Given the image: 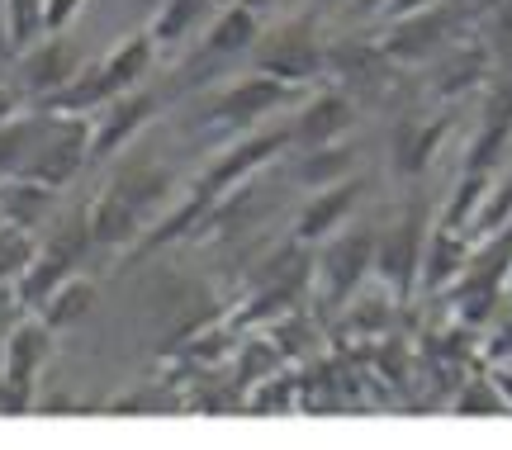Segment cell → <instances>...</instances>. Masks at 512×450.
I'll use <instances>...</instances> for the list:
<instances>
[{
  "mask_svg": "<svg viewBox=\"0 0 512 450\" xmlns=\"http://www.w3.org/2000/svg\"><path fill=\"white\" fill-rule=\"evenodd\" d=\"M86 162H91V119H86V114H53V109H48L24 176L62 190Z\"/></svg>",
  "mask_w": 512,
  "mask_h": 450,
  "instance_id": "obj_1",
  "label": "cell"
},
{
  "mask_svg": "<svg viewBox=\"0 0 512 450\" xmlns=\"http://www.w3.org/2000/svg\"><path fill=\"white\" fill-rule=\"evenodd\" d=\"M86 247H91V228H86V214L76 218V223H62L43 247H34V256H29V266L19 270L15 280H10V289H15L19 308H38L43 304V294L53 285H62L67 275H72L76 266H81V256H86Z\"/></svg>",
  "mask_w": 512,
  "mask_h": 450,
  "instance_id": "obj_2",
  "label": "cell"
},
{
  "mask_svg": "<svg viewBox=\"0 0 512 450\" xmlns=\"http://www.w3.org/2000/svg\"><path fill=\"white\" fill-rule=\"evenodd\" d=\"M48 356H53V327L43 318H19L0 337V384L24 408H34V384H38V370L48 365Z\"/></svg>",
  "mask_w": 512,
  "mask_h": 450,
  "instance_id": "obj_3",
  "label": "cell"
},
{
  "mask_svg": "<svg viewBox=\"0 0 512 450\" xmlns=\"http://www.w3.org/2000/svg\"><path fill=\"white\" fill-rule=\"evenodd\" d=\"M294 95H299V81H280V76H252V81H238V86H228L219 100H209L204 105V124L209 128H223V124H252L261 114H271V109L290 105Z\"/></svg>",
  "mask_w": 512,
  "mask_h": 450,
  "instance_id": "obj_4",
  "label": "cell"
},
{
  "mask_svg": "<svg viewBox=\"0 0 512 450\" xmlns=\"http://www.w3.org/2000/svg\"><path fill=\"white\" fill-rule=\"evenodd\" d=\"M285 147H290V128H266V133H256V138L238 143L228 157H219V162L204 171L200 185H195V195L214 204L223 190H238L242 180L252 176V171H261V166L271 162L275 152H285Z\"/></svg>",
  "mask_w": 512,
  "mask_h": 450,
  "instance_id": "obj_5",
  "label": "cell"
},
{
  "mask_svg": "<svg viewBox=\"0 0 512 450\" xmlns=\"http://www.w3.org/2000/svg\"><path fill=\"white\" fill-rule=\"evenodd\" d=\"M105 119H91V162H110V157H119L124 152V143L138 133V128L152 119V109H157V100L147 95V90H119V95H110L105 100Z\"/></svg>",
  "mask_w": 512,
  "mask_h": 450,
  "instance_id": "obj_6",
  "label": "cell"
},
{
  "mask_svg": "<svg viewBox=\"0 0 512 450\" xmlns=\"http://www.w3.org/2000/svg\"><path fill=\"white\" fill-rule=\"evenodd\" d=\"M370 261H375V237L370 233H342L332 242L323 261H318V289H323V304H347L351 289L366 280Z\"/></svg>",
  "mask_w": 512,
  "mask_h": 450,
  "instance_id": "obj_7",
  "label": "cell"
},
{
  "mask_svg": "<svg viewBox=\"0 0 512 450\" xmlns=\"http://www.w3.org/2000/svg\"><path fill=\"white\" fill-rule=\"evenodd\" d=\"M81 72V53L72 48V38H48V43H29L19 53V90L48 100L53 90H62Z\"/></svg>",
  "mask_w": 512,
  "mask_h": 450,
  "instance_id": "obj_8",
  "label": "cell"
},
{
  "mask_svg": "<svg viewBox=\"0 0 512 450\" xmlns=\"http://www.w3.org/2000/svg\"><path fill=\"white\" fill-rule=\"evenodd\" d=\"M418 261H422V214L413 209V214H403L389 233H384V242L375 247V261L370 266L380 270V280L394 294H408L413 289V275H418Z\"/></svg>",
  "mask_w": 512,
  "mask_h": 450,
  "instance_id": "obj_9",
  "label": "cell"
},
{
  "mask_svg": "<svg viewBox=\"0 0 512 450\" xmlns=\"http://www.w3.org/2000/svg\"><path fill=\"white\" fill-rule=\"evenodd\" d=\"M323 67V57H318V43L309 38V29H280V34L261 48V72L266 76H280V81H309L313 72Z\"/></svg>",
  "mask_w": 512,
  "mask_h": 450,
  "instance_id": "obj_10",
  "label": "cell"
},
{
  "mask_svg": "<svg viewBox=\"0 0 512 450\" xmlns=\"http://www.w3.org/2000/svg\"><path fill=\"white\" fill-rule=\"evenodd\" d=\"M356 195H361V185L356 180H332V185H323V195H313L304 209H299V218H294V237L299 242H318V237L337 233V223L356 209Z\"/></svg>",
  "mask_w": 512,
  "mask_h": 450,
  "instance_id": "obj_11",
  "label": "cell"
},
{
  "mask_svg": "<svg viewBox=\"0 0 512 450\" xmlns=\"http://www.w3.org/2000/svg\"><path fill=\"white\" fill-rule=\"evenodd\" d=\"M351 124V105L342 95H318L313 105H304V114L290 124V143L299 147H318V143H332L337 133H347Z\"/></svg>",
  "mask_w": 512,
  "mask_h": 450,
  "instance_id": "obj_12",
  "label": "cell"
},
{
  "mask_svg": "<svg viewBox=\"0 0 512 450\" xmlns=\"http://www.w3.org/2000/svg\"><path fill=\"white\" fill-rule=\"evenodd\" d=\"M48 209H53V185L29 176H5V185H0V218L5 223H19L34 233Z\"/></svg>",
  "mask_w": 512,
  "mask_h": 450,
  "instance_id": "obj_13",
  "label": "cell"
},
{
  "mask_svg": "<svg viewBox=\"0 0 512 450\" xmlns=\"http://www.w3.org/2000/svg\"><path fill=\"white\" fill-rule=\"evenodd\" d=\"M152 53H157V38L143 29V34H128L124 43L100 62V72H105V81H110L114 95H119V90H133L138 81H143L147 67H152Z\"/></svg>",
  "mask_w": 512,
  "mask_h": 450,
  "instance_id": "obj_14",
  "label": "cell"
},
{
  "mask_svg": "<svg viewBox=\"0 0 512 450\" xmlns=\"http://www.w3.org/2000/svg\"><path fill=\"white\" fill-rule=\"evenodd\" d=\"M91 304H95V280H86V275H67L62 285H53L48 294H43V323L53 327H72V323H81L86 313H91Z\"/></svg>",
  "mask_w": 512,
  "mask_h": 450,
  "instance_id": "obj_15",
  "label": "cell"
},
{
  "mask_svg": "<svg viewBox=\"0 0 512 450\" xmlns=\"http://www.w3.org/2000/svg\"><path fill=\"white\" fill-rule=\"evenodd\" d=\"M110 95H114V90H110V81H105V72H100V67H81L67 86L53 90V95L43 100V109H53V114H95V109L105 105Z\"/></svg>",
  "mask_w": 512,
  "mask_h": 450,
  "instance_id": "obj_16",
  "label": "cell"
},
{
  "mask_svg": "<svg viewBox=\"0 0 512 450\" xmlns=\"http://www.w3.org/2000/svg\"><path fill=\"white\" fill-rule=\"evenodd\" d=\"M441 138H446V119H432V124H403L399 138H394V157H399L403 176H418L422 166L437 157Z\"/></svg>",
  "mask_w": 512,
  "mask_h": 450,
  "instance_id": "obj_17",
  "label": "cell"
},
{
  "mask_svg": "<svg viewBox=\"0 0 512 450\" xmlns=\"http://www.w3.org/2000/svg\"><path fill=\"white\" fill-rule=\"evenodd\" d=\"M403 19H408V24H403L399 34H389V53L394 57H422L446 34V10H437V5L413 10V15H403Z\"/></svg>",
  "mask_w": 512,
  "mask_h": 450,
  "instance_id": "obj_18",
  "label": "cell"
},
{
  "mask_svg": "<svg viewBox=\"0 0 512 450\" xmlns=\"http://www.w3.org/2000/svg\"><path fill=\"white\" fill-rule=\"evenodd\" d=\"M247 43H256V15L247 10V5H233V10L209 29V38H204V57H233V53H242Z\"/></svg>",
  "mask_w": 512,
  "mask_h": 450,
  "instance_id": "obj_19",
  "label": "cell"
},
{
  "mask_svg": "<svg viewBox=\"0 0 512 450\" xmlns=\"http://www.w3.org/2000/svg\"><path fill=\"white\" fill-rule=\"evenodd\" d=\"M351 162H356V152H351L347 143L337 147V138H332V143H318V147H309V152H304V162H299V171H294V176L304 180V185H318V190H323V185H332V180H342L351 171Z\"/></svg>",
  "mask_w": 512,
  "mask_h": 450,
  "instance_id": "obj_20",
  "label": "cell"
},
{
  "mask_svg": "<svg viewBox=\"0 0 512 450\" xmlns=\"http://www.w3.org/2000/svg\"><path fill=\"white\" fill-rule=\"evenodd\" d=\"M418 270H422V285L427 289L451 285V275L465 270V242H460V228H456V237H451V228H441L437 242H432V252H427V261H418Z\"/></svg>",
  "mask_w": 512,
  "mask_h": 450,
  "instance_id": "obj_21",
  "label": "cell"
},
{
  "mask_svg": "<svg viewBox=\"0 0 512 450\" xmlns=\"http://www.w3.org/2000/svg\"><path fill=\"white\" fill-rule=\"evenodd\" d=\"M512 133V90L508 95H498L494 105H489V124H484V133H479L475 152H470V171H484V166L498 157V147L508 143Z\"/></svg>",
  "mask_w": 512,
  "mask_h": 450,
  "instance_id": "obj_22",
  "label": "cell"
},
{
  "mask_svg": "<svg viewBox=\"0 0 512 450\" xmlns=\"http://www.w3.org/2000/svg\"><path fill=\"white\" fill-rule=\"evenodd\" d=\"M204 5H209V0H162V10H157L147 34L157 38V43H176V38L190 34V24L204 15Z\"/></svg>",
  "mask_w": 512,
  "mask_h": 450,
  "instance_id": "obj_23",
  "label": "cell"
},
{
  "mask_svg": "<svg viewBox=\"0 0 512 450\" xmlns=\"http://www.w3.org/2000/svg\"><path fill=\"white\" fill-rule=\"evenodd\" d=\"M34 256V233L19 223H0V285H10Z\"/></svg>",
  "mask_w": 512,
  "mask_h": 450,
  "instance_id": "obj_24",
  "label": "cell"
},
{
  "mask_svg": "<svg viewBox=\"0 0 512 450\" xmlns=\"http://www.w3.org/2000/svg\"><path fill=\"white\" fill-rule=\"evenodd\" d=\"M503 223H512V176L494 190V199H484V204H479V214H470L465 228H470L475 237H489V233H498Z\"/></svg>",
  "mask_w": 512,
  "mask_h": 450,
  "instance_id": "obj_25",
  "label": "cell"
},
{
  "mask_svg": "<svg viewBox=\"0 0 512 450\" xmlns=\"http://www.w3.org/2000/svg\"><path fill=\"white\" fill-rule=\"evenodd\" d=\"M5 24H10V38H15V53L29 48L43 29V0H5Z\"/></svg>",
  "mask_w": 512,
  "mask_h": 450,
  "instance_id": "obj_26",
  "label": "cell"
},
{
  "mask_svg": "<svg viewBox=\"0 0 512 450\" xmlns=\"http://www.w3.org/2000/svg\"><path fill=\"white\" fill-rule=\"evenodd\" d=\"M266 370H275V351H271V342H252L247 351H242V360H238V389L256 384V375H266Z\"/></svg>",
  "mask_w": 512,
  "mask_h": 450,
  "instance_id": "obj_27",
  "label": "cell"
},
{
  "mask_svg": "<svg viewBox=\"0 0 512 450\" xmlns=\"http://www.w3.org/2000/svg\"><path fill=\"white\" fill-rule=\"evenodd\" d=\"M299 389V384H290V379H271V389H261V394L252 398L256 413H280V408H290V394Z\"/></svg>",
  "mask_w": 512,
  "mask_h": 450,
  "instance_id": "obj_28",
  "label": "cell"
},
{
  "mask_svg": "<svg viewBox=\"0 0 512 450\" xmlns=\"http://www.w3.org/2000/svg\"><path fill=\"white\" fill-rule=\"evenodd\" d=\"M361 313H351V327H356V332H375V327H384L389 323V304H384V299H361Z\"/></svg>",
  "mask_w": 512,
  "mask_h": 450,
  "instance_id": "obj_29",
  "label": "cell"
},
{
  "mask_svg": "<svg viewBox=\"0 0 512 450\" xmlns=\"http://www.w3.org/2000/svg\"><path fill=\"white\" fill-rule=\"evenodd\" d=\"M503 408H508V403H503V398H498L489 384H479L475 394L456 403V413H503Z\"/></svg>",
  "mask_w": 512,
  "mask_h": 450,
  "instance_id": "obj_30",
  "label": "cell"
},
{
  "mask_svg": "<svg viewBox=\"0 0 512 450\" xmlns=\"http://www.w3.org/2000/svg\"><path fill=\"white\" fill-rule=\"evenodd\" d=\"M86 0H43V29H62Z\"/></svg>",
  "mask_w": 512,
  "mask_h": 450,
  "instance_id": "obj_31",
  "label": "cell"
},
{
  "mask_svg": "<svg viewBox=\"0 0 512 450\" xmlns=\"http://www.w3.org/2000/svg\"><path fill=\"white\" fill-rule=\"evenodd\" d=\"M19 100H24V90L10 86V81H0V119H10L19 109Z\"/></svg>",
  "mask_w": 512,
  "mask_h": 450,
  "instance_id": "obj_32",
  "label": "cell"
},
{
  "mask_svg": "<svg viewBox=\"0 0 512 450\" xmlns=\"http://www.w3.org/2000/svg\"><path fill=\"white\" fill-rule=\"evenodd\" d=\"M15 57V38H10V24H5V5H0V62Z\"/></svg>",
  "mask_w": 512,
  "mask_h": 450,
  "instance_id": "obj_33",
  "label": "cell"
},
{
  "mask_svg": "<svg viewBox=\"0 0 512 450\" xmlns=\"http://www.w3.org/2000/svg\"><path fill=\"white\" fill-rule=\"evenodd\" d=\"M427 5H441V0H394V5H389V15H413V10H427Z\"/></svg>",
  "mask_w": 512,
  "mask_h": 450,
  "instance_id": "obj_34",
  "label": "cell"
},
{
  "mask_svg": "<svg viewBox=\"0 0 512 450\" xmlns=\"http://www.w3.org/2000/svg\"><path fill=\"white\" fill-rule=\"evenodd\" d=\"M494 356H512V323L494 337Z\"/></svg>",
  "mask_w": 512,
  "mask_h": 450,
  "instance_id": "obj_35",
  "label": "cell"
},
{
  "mask_svg": "<svg viewBox=\"0 0 512 450\" xmlns=\"http://www.w3.org/2000/svg\"><path fill=\"white\" fill-rule=\"evenodd\" d=\"M375 5H384V0H356V10L366 15V10H375Z\"/></svg>",
  "mask_w": 512,
  "mask_h": 450,
  "instance_id": "obj_36",
  "label": "cell"
},
{
  "mask_svg": "<svg viewBox=\"0 0 512 450\" xmlns=\"http://www.w3.org/2000/svg\"><path fill=\"white\" fill-rule=\"evenodd\" d=\"M238 5H247V10L256 15V10H261V5H271V0H238Z\"/></svg>",
  "mask_w": 512,
  "mask_h": 450,
  "instance_id": "obj_37",
  "label": "cell"
}]
</instances>
